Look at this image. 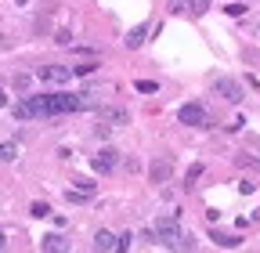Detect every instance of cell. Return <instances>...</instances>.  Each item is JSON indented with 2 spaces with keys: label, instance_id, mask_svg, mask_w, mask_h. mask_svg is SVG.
<instances>
[{
  "label": "cell",
  "instance_id": "1",
  "mask_svg": "<svg viewBox=\"0 0 260 253\" xmlns=\"http://www.w3.org/2000/svg\"><path fill=\"white\" fill-rule=\"evenodd\" d=\"M83 102H80V94H32V98H25L15 116L18 119H44V116H58V112H80Z\"/></svg>",
  "mask_w": 260,
  "mask_h": 253
},
{
  "label": "cell",
  "instance_id": "2",
  "mask_svg": "<svg viewBox=\"0 0 260 253\" xmlns=\"http://www.w3.org/2000/svg\"><path fill=\"white\" fill-rule=\"evenodd\" d=\"M177 119H181V123H188V126H206V119H210V116H206V109H203L199 102H188V105H181V109H177Z\"/></svg>",
  "mask_w": 260,
  "mask_h": 253
},
{
  "label": "cell",
  "instance_id": "3",
  "mask_svg": "<svg viewBox=\"0 0 260 253\" xmlns=\"http://www.w3.org/2000/svg\"><path fill=\"white\" fill-rule=\"evenodd\" d=\"M213 90L220 94V98H224V102H235V105L242 102V87H239V83H235L232 76H220V80L213 83Z\"/></svg>",
  "mask_w": 260,
  "mask_h": 253
},
{
  "label": "cell",
  "instance_id": "4",
  "mask_svg": "<svg viewBox=\"0 0 260 253\" xmlns=\"http://www.w3.org/2000/svg\"><path fill=\"white\" fill-rule=\"evenodd\" d=\"M116 160H119V152L105 148V152H98L94 160H90V170H94V174H112V170H116Z\"/></svg>",
  "mask_w": 260,
  "mask_h": 253
},
{
  "label": "cell",
  "instance_id": "5",
  "mask_svg": "<svg viewBox=\"0 0 260 253\" xmlns=\"http://www.w3.org/2000/svg\"><path fill=\"white\" fill-rule=\"evenodd\" d=\"M152 239H159L162 246H181V232H177L174 220H162V225L152 232Z\"/></svg>",
  "mask_w": 260,
  "mask_h": 253
},
{
  "label": "cell",
  "instance_id": "6",
  "mask_svg": "<svg viewBox=\"0 0 260 253\" xmlns=\"http://www.w3.org/2000/svg\"><path fill=\"white\" fill-rule=\"evenodd\" d=\"M69 76H73L69 66H44L40 69V80H47V83H69Z\"/></svg>",
  "mask_w": 260,
  "mask_h": 253
},
{
  "label": "cell",
  "instance_id": "7",
  "mask_svg": "<svg viewBox=\"0 0 260 253\" xmlns=\"http://www.w3.org/2000/svg\"><path fill=\"white\" fill-rule=\"evenodd\" d=\"M148 181H155V184L170 181V160H167V155H159V160L148 167Z\"/></svg>",
  "mask_w": 260,
  "mask_h": 253
},
{
  "label": "cell",
  "instance_id": "8",
  "mask_svg": "<svg viewBox=\"0 0 260 253\" xmlns=\"http://www.w3.org/2000/svg\"><path fill=\"white\" fill-rule=\"evenodd\" d=\"M94 246L105 249V253H112V249H119V235H112V232H98V235H94Z\"/></svg>",
  "mask_w": 260,
  "mask_h": 253
},
{
  "label": "cell",
  "instance_id": "9",
  "mask_svg": "<svg viewBox=\"0 0 260 253\" xmlns=\"http://www.w3.org/2000/svg\"><path fill=\"white\" fill-rule=\"evenodd\" d=\"M40 249H44V253H58V249H69V242H65L61 235H47V239L40 242Z\"/></svg>",
  "mask_w": 260,
  "mask_h": 253
},
{
  "label": "cell",
  "instance_id": "10",
  "mask_svg": "<svg viewBox=\"0 0 260 253\" xmlns=\"http://www.w3.org/2000/svg\"><path fill=\"white\" fill-rule=\"evenodd\" d=\"M210 239H213V242H217V246H224V249H235V246H239V242H242V239H239V235H224V232H213V235H210Z\"/></svg>",
  "mask_w": 260,
  "mask_h": 253
},
{
  "label": "cell",
  "instance_id": "11",
  "mask_svg": "<svg viewBox=\"0 0 260 253\" xmlns=\"http://www.w3.org/2000/svg\"><path fill=\"white\" fill-rule=\"evenodd\" d=\"M15 160H18V145L4 141V145H0V163H15Z\"/></svg>",
  "mask_w": 260,
  "mask_h": 253
},
{
  "label": "cell",
  "instance_id": "12",
  "mask_svg": "<svg viewBox=\"0 0 260 253\" xmlns=\"http://www.w3.org/2000/svg\"><path fill=\"white\" fill-rule=\"evenodd\" d=\"M145 33H148V25H138V29H130V37H126V47H141V44H145Z\"/></svg>",
  "mask_w": 260,
  "mask_h": 253
},
{
  "label": "cell",
  "instance_id": "13",
  "mask_svg": "<svg viewBox=\"0 0 260 253\" xmlns=\"http://www.w3.org/2000/svg\"><path fill=\"white\" fill-rule=\"evenodd\" d=\"M206 8H210V0H188V11L191 15H206Z\"/></svg>",
  "mask_w": 260,
  "mask_h": 253
},
{
  "label": "cell",
  "instance_id": "14",
  "mask_svg": "<svg viewBox=\"0 0 260 253\" xmlns=\"http://www.w3.org/2000/svg\"><path fill=\"white\" fill-rule=\"evenodd\" d=\"M29 210H32V217H51V206L47 203H32Z\"/></svg>",
  "mask_w": 260,
  "mask_h": 253
},
{
  "label": "cell",
  "instance_id": "15",
  "mask_svg": "<svg viewBox=\"0 0 260 253\" xmlns=\"http://www.w3.org/2000/svg\"><path fill=\"white\" fill-rule=\"evenodd\" d=\"M105 116H109V119H112V123H126V112H123V109H109V112H105Z\"/></svg>",
  "mask_w": 260,
  "mask_h": 253
},
{
  "label": "cell",
  "instance_id": "16",
  "mask_svg": "<svg viewBox=\"0 0 260 253\" xmlns=\"http://www.w3.org/2000/svg\"><path fill=\"white\" fill-rule=\"evenodd\" d=\"M199 174H203V167H199V163H195V167L188 170V181H184V184H195V181H199Z\"/></svg>",
  "mask_w": 260,
  "mask_h": 253
},
{
  "label": "cell",
  "instance_id": "17",
  "mask_svg": "<svg viewBox=\"0 0 260 253\" xmlns=\"http://www.w3.org/2000/svg\"><path fill=\"white\" fill-rule=\"evenodd\" d=\"M239 167H253V170H260V160H249V155H239Z\"/></svg>",
  "mask_w": 260,
  "mask_h": 253
},
{
  "label": "cell",
  "instance_id": "18",
  "mask_svg": "<svg viewBox=\"0 0 260 253\" xmlns=\"http://www.w3.org/2000/svg\"><path fill=\"white\" fill-rule=\"evenodd\" d=\"M138 90H141V94H152L155 83H152V80H138Z\"/></svg>",
  "mask_w": 260,
  "mask_h": 253
},
{
  "label": "cell",
  "instance_id": "19",
  "mask_svg": "<svg viewBox=\"0 0 260 253\" xmlns=\"http://www.w3.org/2000/svg\"><path fill=\"white\" fill-rule=\"evenodd\" d=\"M184 8H188V0H170V11H174V15L184 11Z\"/></svg>",
  "mask_w": 260,
  "mask_h": 253
},
{
  "label": "cell",
  "instance_id": "20",
  "mask_svg": "<svg viewBox=\"0 0 260 253\" xmlns=\"http://www.w3.org/2000/svg\"><path fill=\"white\" fill-rule=\"evenodd\" d=\"M224 11H228V15H235V18H239V15H242V11H246V8H242V4H228V8H224Z\"/></svg>",
  "mask_w": 260,
  "mask_h": 253
},
{
  "label": "cell",
  "instance_id": "21",
  "mask_svg": "<svg viewBox=\"0 0 260 253\" xmlns=\"http://www.w3.org/2000/svg\"><path fill=\"white\" fill-rule=\"evenodd\" d=\"M4 105H8V94H4V90H0V109H4Z\"/></svg>",
  "mask_w": 260,
  "mask_h": 253
},
{
  "label": "cell",
  "instance_id": "22",
  "mask_svg": "<svg viewBox=\"0 0 260 253\" xmlns=\"http://www.w3.org/2000/svg\"><path fill=\"white\" fill-rule=\"evenodd\" d=\"M4 246H8V239H4V235H0V249H4Z\"/></svg>",
  "mask_w": 260,
  "mask_h": 253
}]
</instances>
